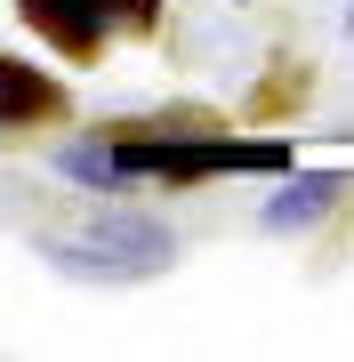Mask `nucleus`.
Returning a JSON list of instances; mask_svg holds the SVG:
<instances>
[{
    "label": "nucleus",
    "instance_id": "f257e3e1",
    "mask_svg": "<svg viewBox=\"0 0 354 362\" xmlns=\"http://www.w3.org/2000/svg\"><path fill=\"white\" fill-rule=\"evenodd\" d=\"M170 226L153 218H105L89 233H73V242H49L57 274H81V282H145V274L170 266Z\"/></svg>",
    "mask_w": 354,
    "mask_h": 362
},
{
    "label": "nucleus",
    "instance_id": "f03ea898",
    "mask_svg": "<svg viewBox=\"0 0 354 362\" xmlns=\"http://www.w3.org/2000/svg\"><path fill=\"white\" fill-rule=\"evenodd\" d=\"M25 16L57 40V49L81 57V49H97L121 16H129V25H153V0H25Z\"/></svg>",
    "mask_w": 354,
    "mask_h": 362
},
{
    "label": "nucleus",
    "instance_id": "7ed1b4c3",
    "mask_svg": "<svg viewBox=\"0 0 354 362\" xmlns=\"http://www.w3.org/2000/svg\"><path fill=\"white\" fill-rule=\"evenodd\" d=\"M57 105H65V89H57L49 73L8 65V57H0V129H16V121H49Z\"/></svg>",
    "mask_w": 354,
    "mask_h": 362
},
{
    "label": "nucleus",
    "instance_id": "20e7f679",
    "mask_svg": "<svg viewBox=\"0 0 354 362\" xmlns=\"http://www.w3.org/2000/svg\"><path fill=\"white\" fill-rule=\"evenodd\" d=\"M322 202H330V177H298L282 202H266V226H306Z\"/></svg>",
    "mask_w": 354,
    "mask_h": 362
},
{
    "label": "nucleus",
    "instance_id": "39448f33",
    "mask_svg": "<svg viewBox=\"0 0 354 362\" xmlns=\"http://www.w3.org/2000/svg\"><path fill=\"white\" fill-rule=\"evenodd\" d=\"M57 169H65V177H89V185H113V177H121V161H113V153H81V145H73Z\"/></svg>",
    "mask_w": 354,
    "mask_h": 362
}]
</instances>
